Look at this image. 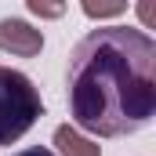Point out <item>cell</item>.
<instances>
[{"label":"cell","mask_w":156,"mask_h":156,"mask_svg":"<svg viewBox=\"0 0 156 156\" xmlns=\"http://www.w3.org/2000/svg\"><path fill=\"white\" fill-rule=\"evenodd\" d=\"M69 116L94 138L142 131L156 113V40L131 26L91 29L66 73Z\"/></svg>","instance_id":"6da1fadb"},{"label":"cell","mask_w":156,"mask_h":156,"mask_svg":"<svg viewBox=\"0 0 156 156\" xmlns=\"http://www.w3.org/2000/svg\"><path fill=\"white\" fill-rule=\"evenodd\" d=\"M44 116V98L33 80L18 69L0 66V145H15Z\"/></svg>","instance_id":"7a4b0ae2"},{"label":"cell","mask_w":156,"mask_h":156,"mask_svg":"<svg viewBox=\"0 0 156 156\" xmlns=\"http://www.w3.org/2000/svg\"><path fill=\"white\" fill-rule=\"evenodd\" d=\"M0 51L18 58H37L44 51V33L33 29L26 18H0Z\"/></svg>","instance_id":"3957f363"},{"label":"cell","mask_w":156,"mask_h":156,"mask_svg":"<svg viewBox=\"0 0 156 156\" xmlns=\"http://www.w3.org/2000/svg\"><path fill=\"white\" fill-rule=\"evenodd\" d=\"M51 153L55 156H102V149H98V142L80 134L76 127L62 123V127H55V149Z\"/></svg>","instance_id":"277c9868"},{"label":"cell","mask_w":156,"mask_h":156,"mask_svg":"<svg viewBox=\"0 0 156 156\" xmlns=\"http://www.w3.org/2000/svg\"><path fill=\"white\" fill-rule=\"evenodd\" d=\"M80 11H83L87 18L102 22V18H120V15L127 11V4H123V0H113V4H94V0H83V4H80Z\"/></svg>","instance_id":"5b68a950"},{"label":"cell","mask_w":156,"mask_h":156,"mask_svg":"<svg viewBox=\"0 0 156 156\" xmlns=\"http://www.w3.org/2000/svg\"><path fill=\"white\" fill-rule=\"evenodd\" d=\"M26 7H29L37 18H62V15H66V4H44V0H29Z\"/></svg>","instance_id":"8992f818"},{"label":"cell","mask_w":156,"mask_h":156,"mask_svg":"<svg viewBox=\"0 0 156 156\" xmlns=\"http://www.w3.org/2000/svg\"><path fill=\"white\" fill-rule=\"evenodd\" d=\"M138 18H142V26L145 29H153V4L145 0V4H138Z\"/></svg>","instance_id":"52a82bcc"},{"label":"cell","mask_w":156,"mask_h":156,"mask_svg":"<svg viewBox=\"0 0 156 156\" xmlns=\"http://www.w3.org/2000/svg\"><path fill=\"white\" fill-rule=\"evenodd\" d=\"M11 156H55V153L44 149V145H26V149H18V153H11Z\"/></svg>","instance_id":"ba28073f"}]
</instances>
